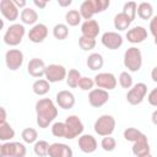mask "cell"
I'll list each match as a JSON object with an SVG mask.
<instances>
[{
  "label": "cell",
  "mask_w": 157,
  "mask_h": 157,
  "mask_svg": "<svg viewBox=\"0 0 157 157\" xmlns=\"http://www.w3.org/2000/svg\"><path fill=\"white\" fill-rule=\"evenodd\" d=\"M97 140L90 134H82L78 136V148L83 153H92L97 150Z\"/></svg>",
  "instance_id": "obj_20"
},
{
  "label": "cell",
  "mask_w": 157,
  "mask_h": 157,
  "mask_svg": "<svg viewBox=\"0 0 157 157\" xmlns=\"http://www.w3.org/2000/svg\"><path fill=\"white\" fill-rule=\"evenodd\" d=\"M150 32H151L152 37L156 38V34H157V16H153L150 20Z\"/></svg>",
  "instance_id": "obj_43"
},
{
  "label": "cell",
  "mask_w": 157,
  "mask_h": 157,
  "mask_svg": "<svg viewBox=\"0 0 157 157\" xmlns=\"http://www.w3.org/2000/svg\"><path fill=\"white\" fill-rule=\"evenodd\" d=\"M93 129L96 131V134H98L99 136H110L115 129V119L113 115L109 114H103L101 115L93 125Z\"/></svg>",
  "instance_id": "obj_4"
},
{
  "label": "cell",
  "mask_w": 157,
  "mask_h": 157,
  "mask_svg": "<svg viewBox=\"0 0 157 157\" xmlns=\"http://www.w3.org/2000/svg\"><path fill=\"white\" fill-rule=\"evenodd\" d=\"M101 42L102 44L110 49V50H115V49H119L121 45H123V37L121 34H119L118 32H113V31H108V32H104L101 37Z\"/></svg>",
  "instance_id": "obj_10"
},
{
  "label": "cell",
  "mask_w": 157,
  "mask_h": 157,
  "mask_svg": "<svg viewBox=\"0 0 157 157\" xmlns=\"http://www.w3.org/2000/svg\"><path fill=\"white\" fill-rule=\"evenodd\" d=\"M147 94V85L144 82H137L130 87L126 93V101L131 105H137L142 103Z\"/></svg>",
  "instance_id": "obj_6"
},
{
  "label": "cell",
  "mask_w": 157,
  "mask_h": 157,
  "mask_svg": "<svg viewBox=\"0 0 157 157\" xmlns=\"http://www.w3.org/2000/svg\"><path fill=\"white\" fill-rule=\"evenodd\" d=\"M50 90V83L45 78H38L32 85V91L37 96H45Z\"/></svg>",
  "instance_id": "obj_27"
},
{
  "label": "cell",
  "mask_w": 157,
  "mask_h": 157,
  "mask_svg": "<svg viewBox=\"0 0 157 157\" xmlns=\"http://www.w3.org/2000/svg\"><path fill=\"white\" fill-rule=\"evenodd\" d=\"M58 4L61 7H67L72 4V0H58Z\"/></svg>",
  "instance_id": "obj_46"
},
{
  "label": "cell",
  "mask_w": 157,
  "mask_h": 157,
  "mask_svg": "<svg viewBox=\"0 0 157 157\" xmlns=\"http://www.w3.org/2000/svg\"><path fill=\"white\" fill-rule=\"evenodd\" d=\"M124 66L131 71L137 72L142 66V53L137 47H130L124 53Z\"/></svg>",
  "instance_id": "obj_2"
},
{
  "label": "cell",
  "mask_w": 157,
  "mask_h": 157,
  "mask_svg": "<svg viewBox=\"0 0 157 157\" xmlns=\"http://www.w3.org/2000/svg\"><path fill=\"white\" fill-rule=\"evenodd\" d=\"M78 12H80L81 17H82L85 21H86V20H91L92 16H93L94 13H97L94 0H85L83 2H81Z\"/></svg>",
  "instance_id": "obj_22"
},
{
  "label": "cell",
  "mask_w": 157,
  "mask_h": 157,
  "mask_svg": "<svg viewBox=\"0 0 157 157\" xmlns=\"http://www.w3.org/2000/svg\"><path fill=\"white\" fill-rule=\"evenodd\" d=\"M53 36L58 40H64L69 36V27L65 23H56L53 27Z\"/></svg>",
  "instance_id": "obj_29"
},
{
  "label": "cell",
  "mask_w": 157,
  "mask_h": 157,
  "mask_svg": "<svg viewBox=\"0 0 157 157\" xmlns=\"http://www.w3.org/2000/svg\"><path fill=\"white\" fill-rule=\"evenodd\" d=\"M117 81H119V85L123 88H126V90L132 86V76L128 71H121L120 75H119V78Z\"/></svg>",
  "instance_id": "obj_38"
},
{
  "label": "cell",
  "mask_w": 157,
  "mask_h": 157,
  "mask_svg": "<svg viewBox=\"0 0 157 157\" xmlns=\"http://www.w3.org/2000/svg\"><path fill=\"white\" fill-rule=\"evenodd\" d=\"M78 45L82 50L85 52H88V50H92L94 47H96V39H92V38H87V37H83L81 36L78 38Z\"/></svg>",
  "instance_id": "obj_37"
},
{
  "label": "cell",
  "mask_w": 157,
  "mask_h": 157,
  "mask_svg": "<svg viewBox=\"0 0 157 157\" xmlns=\"http://www.w3.org/2000/svg\"><path fill=\"white\" fill-rule=\"evenodd\" d=\"M13 1V4H15V6L17 7V9H25L26 7V5H27V1L26 0H12Z\"/></svg>",
  "instance_id": "obj_44"
},
{
  "label": "cell",
  "mask_w": 157,
  "mask_h": 157,
  "mask_svg": "<svg viewBox=\"0 0 157 157\" xmlns=\"http://www.w3.org/2000/svg\"><path fill=\"white\" fill-rule=\"evenodd\" d=\"M99 31H101L99 23L93 18L86 20L81 25V36H83V37L96 39L97 36L99 34Z\"/></svg>",
  "instance_id": "obj_18"
},
{
  "label": "cell",
  "mask_w": 157,
  "mask_h": 157,
  "mask_svg": "<svg viewBox=\"0 0 157 157\" xmlns=\"http://www.w3.org/2000/svg\"><path fill=\"white\" fill-rule=\"evenodd\" d=\"M113 25H114V28L118 31H126V29H129L131 21L126 15H124L123 12H119L114 16Z\"/></svg>",
  "instance_id": "obj_26"
},
{
  "label": "cell",
  "mask_w": 157,
  "mask_h": 157,
  "mask_svg": "<svg viewBox=\"0 0 157 157\" xmlns=\"http://www.w3.org/2000/svg\"><path fill=\"white\" fill-rule=\"evenodd\" d=\"M94 2H96L97 13L105 11V10L109 7V5H110V1H109V0H94Z\"/></svg>",
  "instance_id": "obj_41"
},
{
  "label": "cell",
  "mask_w": 157,
  "mask_h": 157,
  "mask_svg": "<svg viewBox=\"0 0 157 157\" xmlns=\"http://www.w3.org/2000/svg\"><path fill=\"white\" fill-rule=\"evenodd\" d=\"M64 124H65V130H66L65 139L72 140V139L80 136V135H82L85 126H83V123L81 121V119L77 115H69L65 119Z\"/></svg>",
  "instance_id": "obj_5"
},
{
  "label": "cell",
  "mask_w": 157,
  "mask_h": 157,
  "mask_svg": "<svg viewBox=\"0 0 157 157\" xmlns=\"http://www.w3.org/2000/svg\"><path fill=\"white\" fill-rule=\"evenodd\" d=\"M4 25H5V23H4V20H2L1 17H0V31H1L2 28H4Z\"/></svg>",
  "instance_id": "obj_50"
},
{
  "label": "cell",
  "mask_w": 157,
  "mask_h": 157,
  "mask_svg": "<svg viewBox=\"0 0 157 157\" xmlns=\"http://www.w3.org/2000/svg\"><path fill=\"white\" fill-rule=\"evenodd\" d=\"M0 12L10 22L16 21L17 17H18V15H20L18 9L15 6V4H13L12 0H1L0 1Z\"/></svg>",
  "instance_id": "obj_14"
},
{
  "label": "cell",
  "mask_w": 157,
  "mask_h": 157,
  "mask_svg": "<svg viewBox=\"0 0 157 157\" xmlns=\"http://www.w3.org/2000/svg\"><path fill=\"white\" fill-rule=\"evenodd\" d=\"M147 102L152 107H157V88H152L147 96Z\"/></svg>",
  "instance_id": "obj_42"
},
{
  "label": "cell",
  "mask_w": 157,
  "mask_h": 157,
  "mask_svg": "<svg viewBox=\"0 0 157 157\" xmlns=\"http://www.w3.org/2000/svg\"><path fill=\"white\" fill-rule=\"evenodd\" d=\"M48 148H49V142L45 140H37L34 142V146H33L34 153L39 157L48 156Z\"/></svg>",
  "instance_id": "obj_32"
},
{
  "label": "cell",
  "mask_w": 157,
  "mask_h": 157,
  "mask_svg": "<svg viewBox=\"0 0 157 157\" xmlns=\"http://www.w3.org/2000/svg\"><path fill=\"white\" fill-rule=\"evenodd\" d=\"M82 17L78 12V10H69L66 13H65V21L69 26L71 27H76L80 25Z\"/></svg>",
  "instance_id": "obj_31"
},
{
  "label": "cell",
  "mask_w": 157,
  "mask_h": 157,
  "mask_svg": "<svg viewBox=\"0 0 157 157\" xmlns=\"http://www.w3.org/2000/svg\"><path fill=\"white\" fill-rule=\"evenodd\" d=\"M37 125L40 129H47L58 117V108L50 98H40L36 102Z\"/></svg>",
  "instance_id": "obj_1"
},
{
  "label": "cell",
  "mask_w": 157,
  "mask_h": 157,
  "mask_svg": "<svg viewBox=\"0 0 157 157\" xmlns=\"http://www.w3.org/2000/svg\"><path fill=\"white\" fill-rule=\"evenodd\" d=\"M65 124L63 121H55L53 125H52V134L55 136V137H64L65 139Z\"/></svg>",
  "instance_id": "obj_39"
},
{
  "label": "cell",
  "mask_w": 157,
  "mask_h": 157,
  "mask_svg": "<svg viewBox=\"0 0 157 157\" xmlns=\"http://www.w3.org/2000/svg\"><path fill=\"white\" fill-rule=\"evenodd\" d=\"M136 13L137 16L141 18V20H151L153 17V6L150 4V2H146V1H142L137 5L136 7Z\"/></svg>",
  "instance_id": "obj_25"
},
{
  "label": "cell",
  "mask_w": 157,
  "mask_h": 157,
  "mask_svg": "<svg viewBox=\"0 0 157 157\" xmlns=\"http://www.w3.org/2000/svg\"><path fill=\"white\" fill-rule=\"evenodd\" d=\"M141 134H142V132H141L139 129H136V128H126V129L124 130V132H123V136H124V139H125L126 141L134 142V141H136V140L140 137Z\"/></svg>",
  "instance_id": "obj_35"
},
{
  "label": "cell",
  "mask_w": 157,
  "mask_h": 157,
  "mask_svg": "<svg viewBox=\"0 0 157 157\" xmlns=\"http://www.w3.org/2000/svg\"><path fill=\"white\" fill-rule=\"evenodd\" d=\"M48 36V27L44 23H36L28 32V39L32 43H42Z\"/></svg>",
  "instance_id": "obj_16"
},
{
  "label": "cell",
  "mask_w": 157,
  "mask_h": 157,
  "mask_svg": "<svg viewBox=\"0 0 157 157\" xmlns=\"http://www.w3.org/2000/svg\"><path fill=\"white\" fill-rule=\"evenodd\" d=\"M93 86H94V81H93V78L87 77V76H81L77 87H80L82 91H91V90L93 88Z\"/></svg>",
  "instance_id": "obj_40"
},
{
  "label": "cell",
  "mask_w": 157,
  "mask_h": 157,
  "mask_svg": "<svg viewBox=\"0 0 157 157\" xmlns=\"http://www.w3.org/2000/svg\"><path fill=\"white\" fill-rule=\"evenodd\" d=\"M25 34L26 28L22 23H12L4 34V42L10 47H16L22 42Z\"/></svg>",
  "instance_id": "obj_3"
},
{
  "label": "cell",
  "mask_w": 157,
  "mask_h": 157,
  "mask_svg": "<svg viewBox=\"0 0 157 157\" xmlns=\"http://www.w3.org/2000/svg\"><path fill=\"white\" fill-rule=\"evenodd\" d=\"M74 152L71 147L66 144L61 142H54L49 145L48 148V156L49 157H72Z\"/></svg>",
  "instance_id": "obj_15"
},
{
  "label": "cell",
  "mask_w": 157,
  "mask_h": 157,
  "mask_svg": "<svg viewBox=\"0 0 157 157\" xmlns=\"http://www.w3.org/2000/svg\"><path fill=\"white\" fill-rule=\"evenodd\" d=\"M126 39L131 44H139L145 42L147 39V29L142 26H135L132 28H129L126 32Z\"/></svg>",
  "instance_id": "obj_17"
},
{
  "label": "cell",
  "mask_w": 157,
  "mask_h": 157,
  "mask_svg": "<svg viewBox=\"0 0 157 157\" xmlns=\"http://www.w3.org/2000/svg\"><path fill=\"white\" fill-rule=\"evenodd\" d=\"M136 7H137V4L135 1H128V2L124 4L121 12L124 15H126L130 18V21L132 22L135 20V17H136Z\"/></svg>",
  "instance_id": "obj_34"
},
{
  "label": "cell",
  "mask_w": 157,
  "mask_h": 157,
  "mask_svg": "<svg viewBox=\"0 0 157 157\" xmlns=\"http://www.w3.org/2000/svg\"><path fill=\"white\" fill-rule=\"evenodd\" d=\"M25 60V55L20 49H9L5 53V65L9 70L16 71L18 70Z\"/></svg>",
  "instance_id": "obj_9"
},
{
  "label": "cell",
  "mask_w": 157,
  "mask_h": 157,
  "mask_svg": "<svg viewBox=\"0 0 157 157\" xmlns=\"http://www.w3.org/2000/svg\"><path fill=\"white\" fill-rule=\"evenodd\" d=\"M66 69L60 65V64H50L48 66H45V80L49 83H54V82H61L63 80H65L66 77Z\"/></svg>",
  "instance_id": "obj_8"
},
{
  "label": "cell",
  "mask_w": 157,
  "mask_h": 157,
  "mask_svg": "<svg viewBox=\"0 0 157 157\" xmlns=\"http://www.w3.org/2000/svg\"><path fill=\"white\" fill-rule=\"evenodd\" d=\"M141 157H152V155H151V153H147V155H145V156H141Z\"/></svg>",
  "instance_id": "obj_52"
},
{
  "label": "cell",
  "mask_w": 157,
  "mask_h": 157,
  "mask_svg": "<svg viewBox=\"0 0 157 157\" xmlns=\"http://www.w3.org/2000/svg\"><path fill=\"white\" fill-rule=\"evenodd\" d=\"M4 156L5 157H25L27 153V148L22 142L7 141L2 144Z\"/></svg>",
  "instance_id": "obj_11"
},
{
  "label": "cell",
  "mask_w": 157,
  "mask_h": 157,
  "mask_svg": "<svg viewBox=\"0 0 157 157\" xmlns=\"http://www.w3.org/2000/svg\"><path fill=\"white\" fill-rule=\"evenodd\" d=\"M80 78H81V72L76 69H71V70H69V72H66L65 80H66L67 86L71 88H76L78 86Z\"/></svg>",
  "instance_id": "obj_30"
},
{
  "label": "cell",
  "mask_w": 157,
  "mask_h": 157,
  "mask_svg": "<svg viewBox=\"0 0 157 157\" xmlns=\"http://www.w3.org/2000/svg\"><path fill=\"white\" fill-rule=\"evenodd\" d=\"M156 71H157V67L155 66V67L152 69V74H151V78H152V81H153V82H157V76H156Z\"/></svg>",
  "instance_id": "obj_48"
},
{
  "label": "cell",
  "mask_w": 157,
  "mask_h": 157,
  "mask_svg": "<svg viewBox=\"0 0 157 157\" xmlns=\"http://www.w3.org/2000/svg\"><path fill=\"white\" fill-rule=\"evenodd\" d=\"M0 157H5V156H4V150H2V145H0Z\"/></svg>",
  "instance_id": "obj_51"
},
{
  "label": "cell",
  "mask_w": 157,
  "mask_h": 157,
  "mask_svg": "<svg viewBox=\"0 0 157 157\" xmlns=\"http://www.w3.org/2000/svg\"><path fill=\"white\" fill-rule=\"evenodd\" d=\"M86 64H87V67L90 70L97 71V70H101L103 67L104 59H103L102 54H99V53H91L86 60Z\"/></svg>",
  "instance_id": "obj_24"
},
{
  "label": "cell",
  "mask_w": 157,
  "mask_h": 157,
  "mask_svg": "<svg viewBox=\"0 0 157 157\" xmlns=\"http://www.w3.org/2000/svg\"><path fill=\"white\" fill-rule=\"evenodd\" d=\"M33 4L37 6V7H39V9H44L45 6H47V4H48V1H42V0H34L33 1Z\"/></svg>",
  "instance_id": "obj_47"
},
{
  "label": "cell",
  "mask_w": 157,
  "mask_h": 157,
  "mask_svg": "<svg viewBox=\"0 0 157 157\" xmlns=\"http://www.w3.org/2000/svg\"><path fill=\"white\" fill-rule=\"evenodd\" d=\"M15 137V130L13 128L7 123V121H4L0 124V141H10L11 139Z\"/></svg>",
  "instance_id": "obj_28"
},
{
  "label": "cell",
  "mask_w": 157,
  "mask_h": 157,
  "mask_svg": "<svg viewBox=\"0 0 157 157\" xmlns=\"http://www.w3.org/2000/svg\"><path fill=\"white\" fill-rule=\"evenodd\" d=\"M21 137L26 144H34L38 139V132L33 128H26L21 132Z\"/></svg>",
  "instance_id": "obj_33"
},
{
  "label": "cell",
  "mask_w": 157,
  "mask_h": 157,
  "mask_svg": "<svg viewBox=\"0 0 157 157\" xmlns=\"http://www.w3.org/2000/svg\"><path fill=\"white\" fill-rule=\"evenodd\" d=\"M6 118H7V113H6V109L4 107H0V124L6 121Z\"/></svg>",
  "instance_id": "obj_45"
},
{
  "label": "cell",
  "mask_w": 157,
  "mask_h": 157,
  "mask_svg": "<svg viewBox=\"0 0 157 157\" xmlns=\"http://www.w3.org/2000/svg\"><path fill=\"white\" fill-rule=\"evenodd\" d=\"M55 102L59 105V108L67 110V109H71L75 105V96H74L72 92L63 90V91H59L56 93Z\"/></svg>",
  "instance_id": "obj_13"
},
{
  "label": "cell",
  "mask_w": 157,
  "mask_h": 157,
  "mask_svg": "<svg viewBox=\"0 0 157 157\" xmlns=\"http://www.w3.org/2000/svg\"><path fill=\"white\" fill-rule=\"evenodd\" d=\"M156 117H157V110H155L152 113V123L153 124H157V120H156Z\"/></svg>",
  "instance_id": "obj_49"
},
{
  "label": "cell",
  "mask_w": 157,
  "mask_h": 157,
  "mask_svg": "<svg viewBox=\"0 0 157 157\" xmlns=\"http://www.w3.org/2000/svg\"><path fill=\"white\" fill-rule=\"evenodd\" d=\"M27 72L36 78H40L45 72V63L39 58H32L27 64Z\"/></svg>",
  "instance_id": "obj_19"
},
{
  "label": "cell",
  "mask_w": 157,
  "mask_h": 157,
  "mask_svg": "<svg viewBox=\"0 0 157 157\" xmlns=\"http://www.w3.org/2000/svg\"><path fill=\"white\" fill-rule=\"evenodd\" d=\"M109 101V93L108 91H104L102 88H92L88 93V103L93 108H99L104 105Z\"/></svg>",
  "instance_id": "obj_12"
},
{
  "label": "cell",
  "mask_w": 157,
  "mask_h": 157,
  "mask_svg": "<svg viewBox=\"0 0 157 157\" xmlns=\"http://www.w3.org/2000/svg\"><path fill=\"white\" fill-rule=\"evenodd\" d=\"M101 147L105 151V152H112L115 150L117 147V141L114 137L112 136H104L101 141Z\"/></svg>",
  "instance_id": "obj_36"
},
{
  "label": "cell",
  "mask_w": 157,
  "mask_h": 157,
  "mask_svg": "<svg viewBox=\"0 0 157 157\" xmlns=\"http://www.w3.org/2000/svg\"><path fill=\"white\" fill-rule=\"evenodd\" d=\"M20 17H21V21L23 25H31V26H34L38 21V12L32 9V7H25L22 9L21 13H20Z\"/></svg>",
  "instance_id": "obj_23"
},
{
  "label": "cell",
  "mask_w": 157,
  "mask_h": 157,
  "mask_svg": "<svg viewBox=\"0 0 157 157\" xmlns=\"http://www.w3.org/2000/svg\"><path fill=\"white\" fill-rule=\"evenodd\" d=\"M94 85L97 86V88H102L104 91H112L117 87V77L112 72H98L94 77H93Z\"/></svg>",
  "instance_id": "obj_7"
},
{
  "label": "cell",
  "mask_w": 157,
  "mask_h": 157,
  "mask_svg": "<svg viewBox=\"0 0 157 157\" xmlns=\"http://www.w3.org/2000/svg\"><path fill=\"white\" fill-rule=\"evenodd\" d=\"M131 151H132V153L136 157H141V156H145L147 153H151L150 152V144H148L147 136L144 132L140 135V137L136 141H134V145L131 147Z\"/></svg>",
  "instance_id": "obj_21"
}]
</instances>
